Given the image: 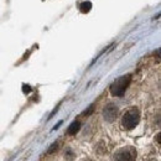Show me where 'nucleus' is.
<instances>
[{"label": "nucleus", "instance_id": "obj_1", "mask_svg": "<svg viewBox=\"0 0 161 161\" xmlns=\"http://www.w3.org/2000/svg\"><path fill=\"white\" fill-rule=\"evenodd\" d=\"M140 121V112L138 108H130L129 110L125 112V114L121 118L123 128L126 130L134 129Z\"/></svg>", "mask_w": 161, "mask_h": 161}, {"label": "nucleus", "instance_id": "obj_2", "mask_svg": "<svg viewBox=\"0 0 161 161\" xmlns=\"http://www.w3.org/2000/svg\"><path fill=\"white\" fill-rule=\"evenodd\" d=\"M130 82H131V75H125V76L119 77L118 80H115L112 83V86H110L112 96H114V97L124 96V93H125L126 88L129 87Z\"/></svg>", "mask_w": 161, "mask_h": 161}, {"label": "nucleus", "instance_id": "obj_3", "mask_svg": "<svg viewBox=\"0 0 161 161\" xmlns=\"http://www.w3.org/2000/svg\"><path fill=\"white\" fill-rule=\"evenodd\" d=\"M135 159H136V151L131 146L121 147L113 156V161H135Z\"/></svg>", "mask_w": 161, "mask_h": 161}, {"label": "nucleus", "instance_id": "obj_4", "mask_svg": "<svg viewBox=\"0 0 161 161\" xmlns=\"http://www.w3.org/2000/svg\"><path fill=\"white\" fill-rule=\"evenodd\" d=\"M117 115H118V108H117V105L115 104H113V103H109L104 109H103V117H104V119L107 121H114L115 120V118H117Z\"/></svg>", "mask_w": 161, "mask_h": 161}, {"label": "nucleus", "instance_id": "obj_5", "mask_svg": "<svg viewBox=\"0 0 161 161\" xmlns=\"http://www.w3.org/2000/svg\"><path fill=\"white\" fill-rule=\"evenodd\" d=\"M80 121H73V123L68 126V129H67V134H69V135H75V134H77V133L80 131Z\"/></svg>", "mask_w": 161, "mask_h": 161}, {"label": "nucleus", "instance_id": "obj_6", "mask_svg": "<svg viewBox=\"0 0 161 161\" xmlns=\"http://www.w3.org/2000/svg\"><path fill=\"white\" fill-rule=\"evenodd\" d=\"M91 9H92V3H91V1H83V3H80V13L87 14V13L91 11Z\"/></svg>", "mask_w": 161, "mask_h": 161}, {"label": "nucleus", "instance_id": "obj_7", "mask_svg": "<svg viewBox=\"0 0 161 161\" xmlns=\"http://www.w3.org/2000/svg\"><path fill=\"white\" fill-rule=\"evenodd\" d=\"M64 156H66V159L68 161H72L73 160V158H75V154L72 153V150L68 147L67 150H66V153H64Z\"/></svg>", "mask_w": 161, "mask_h": 161}, {"label": "nucleus", "instance_id": "obj_8", "mask_svg": "<svg viewBox=\"0 0 161 161\" xmlns=\"http://www.w3.org/2000/svg\"><path fill=\"white\" fill-rule=\"evenodd\" d=\"M57 146H58V144L57 142H55V144H52L51 145V147L48 149V151H47V154H52L55 150H57Z\"/></svg>", "mask_w": 161, "mask_h": 161}, {"label": "nucleus", "instance_id": "obj_9", "mask_svg": "<svg viewBox=\"0 0 161 161\" xmlns=\"http://www.w3.org/2000/svg\"><path fill=\"white\" fill-rule=\"evenodd\" d=\"M31 91H32V89H31V87H30L29 84H24V86H22V92H24V93H30Z\"/></svg>", "mask_w": 161, "mask_h": 161}, {"label": "nucleus", "instance_id": "obj_10", "mask_svg": "<svg viewBox=\"0 0 161 161\" xmlns=\"http://www.w3.org/2000/svg\"><path fill=\"white\" fill-rule=\"evenodd\" d=\"M93 109H94V107H93V105H91V107H89V108H88V109H87V110H86L83 114H84V115H89V114L93 112Z\"/></svg>", "mask_w": 161, "mask_h": 161}, {"label": "nucleus", "instance_id": "obj_11", "mask_svg": "<svg viewBox=\"0 0 161 161\" xmlns=\"http://www.w3.org/2000/svg\"><path fill=\"white\" fill-rule=\"evenodd\" d=\"M160 134H158V142H159V144H160Z\"/></svg>", "mask_w": 161, "mask_h": 161}]
</instances>
